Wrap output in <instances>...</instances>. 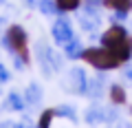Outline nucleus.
<instances>
[{
	"mask_svg": "<svg viewBox=\"0 0 132 128\" xmlns=\"http://www.w3.org/2000/svg\"><path fill=\"white\" fill-rule=\"evenodd\" d=\"M24 5H27V7H38L40 0H24Z\"/></svg>",
	"mask_w": 132,
	"mask_h": 128,
	"instance_id": "17",
	"label": "nucleus"
},
{
	"mask_svg": "<svg viewBox=\"0 0 132 128\" xmlns=\"http://www.w3.org/2000/svg\"><path fill=\"white\" fill-rule=\"evenodd\" d=\"M24 97H20L18 93H9L7 95V100H5V108H11V110H22L24 108Z\"/></svg>",
	"mask_w": 132,
	"mask_h": 128,
	"instance_id": "10",
	"label": "nucleus"
},
{
	"mask_svg": "<svg viewBox=\"0 0 132 128\" xmlns=\"http://www.w3.org/2000/svg\"><path fill=\"white\" fill-rule=\"evenodd\" d=\"M51 33H53V40H55L57 44L66 47V44L73 40V27H71V22H68L66 18H60V20H55Z\"/></svg>",
	"mask_w": 132,
	"mask_h": 128,
	"instance_id": "4",
	"label": "nucleus"
},
{
	"mask_svg": "<svg viewBox=\"0 0 132 128\" xmlns=\"http://www.w3.org/2000/svg\"><path fill=\"white\" fill-rule=\"evenodd\" d=\"M106 119V113H104V108L101 106H90L88 110H86V122L90 124V126H97V124H101Z\"/></svg>",
	"mask_w": 132,
	"mask_h": 128,
	"instance_id": "8",
	"label": "nucleus"
},
{
	"mask_svg": "<svg viewBox=\"0 0 132 128\" xmlns=\"http://www.w3.org/2000/svg\"><path fill=\"white\" fill-rule=\"evenodd\" d=\"M55 2H57V7H60L62 11H73V9L79 7L81 0H55Z\"/></svg>",
	"mask_w": 132,
	"mask_h": 128,
	"instance_id": "14",
	"label": "nucleus"
},
{
	"mask_svg": "<svg viewBox=\"0 0 132 128\" xmlns=\"http://www.w3.org/2000/svg\"><path fill=\"white\" fill-rule=\"evenodd\" d=\"M84 51H86V49L81 47V42H79V40H75V38H73L71 42L64 47V53H66V57H68V60H77V57H84Z\"/></svg>",
	"mask_w": 132,
	"mask_h": 128,
	"instance_id": "7",
	"label": "nucleus"
},
{
	"mask_svg": "<svg viewBox=\"0 0 132 128\" xmlns=\"http://www.w3.org/2000/svg\"><path fill=\"white\" fill-rule=\"evenodd\" d=\"M114 128H130V126H128L126 122H117V124H114Z\"/></svg>",
	"mask_w": 132,
	"mask_h": 128,
	"instance_id": "18",
	"label": "nucleus"
},
{
	"mask_svg": "<svg viewBox=\"0 0 132 128\" xmlns=\"http://www.w3.org/2000/svg\"><path fill=\"white\" fill-rule=\"evenodd\" d=\"M24 102H27L29 106H38L40 102H42V88H40L35 82H31V84L24 88Z\"/></svg>",
	"mask_w": 132,
	"mask_h": 128,
	"instance_id": "6",
	"label": "nucleus"
},
{
	"mask_svg": "<svg viewBox=\"0 0 132 128\" xmlns=\"http://www.w3.org/2000/svg\"><path fill=\"white\" fill-rule=\"evenodd\" d=\"M0 128H18V124L11 122V119H7V122H0Z\"/></svg>",
	"mask_w": 132,
	"mask_h": 128,
	"instance_id": "16",
	"label": "nucleus"
},
{
	"mask_svg": "<svg viewBox=\"0 0 132 128\" xmlns=\"http://www.w3.org/2000/svg\"><path fill=\"white\" fill-rule=\"evenodd\" d=\"M84 60L88 62L93 69L97 71H112V69H119L121 62L117 60L112 51H108L106 47H93V49H86L84 51Z\"/></svg>",
	"mask_w": 132,
	"mask_h": 128,
	"instance_id": "2",
	"label": "nucleus"
},
{
	"mask_svg": "<svg viewBox=\"0 0 132 128\" xmlns=\"http://www.w3.org/2000/svg\"><path fill=\"white\" fill-rule=\"evenodd\" d=\"M101 47L112 51L121 64L132 57V38L126 31V27H121V24H112L108 31H104V35H101Z\"/></svg>",
	"mask_w": 132,
	"mask_h": 128,
	"instance_id": "1",
	"label": "nucleus"
},
{
	"mask_svg": "<svg viewBox=\"0 0 132 128\" xmlns=\"http://www.w3.org/2000/svg\"><path fill=\"white\" fill-rule=\"evenodd\" d=\"M53 117H55V110H42V115H40V122H38V128H51Z\"/></svg>",
	"mask_w": 132,
	"mask_h": 128,
	"instance_id": "13",
	"label": "nucleus"
},
{
	"mask_svg": "<svg viewBox=\"0 0 132 128\" xmlns=\"http://www.w3.org/2000/svg\"><path fill=\"white\" fill-rule=\"evenodd\" d=\"M68 80H71V91H75V93L79 95H86V91H88V80H86V73L84 69H71L68 71Z\"/></svg>",
	"mask_w": 132,
	"mask_h": 128,
	"instance_id": "5",
	"label": "nucleus"
},
{
	"mask_svg": "<svg viewBox=\"0 0 132 128\" xmlns=\"http://www.w3.org/2000/svg\"><path fill=\"white\" fill-rule=\"evenodd\" d=\"M0 5H2V0H0Z\"/></svg>",
	"mask_w": 132,
	"mask_h": 128,
	"instance_id": "19",
	"label": "nucleus"
},
{
	"mask_svg": "<svg viewBox=\"0 0 132 128\" xmlns=\"http://www.w3.org/2000/svg\"><path fill=\"white\" fill-rule=\"evenodd\" d=\"M9 77H11L9 69H7L5 64H0V84H7V82H9Z\"/></svg>",
	"mask_w": 132,
	"mask_h": 128,
	"instance_id": "15",
	"label": "nucleus"
},
{
	"mask_svg": "<svg viewBox=\"0 0 132 128\" xmlns=\"http://www.w3.org/2000/svg\"><path fill=\"white\" fill-rule=\"evenodd\" d=\"M40 11H42L44 16H55L57 11H60V7H57L55 0H40Z\"/></svg>",
	"mask_w": 132,
	"mask_h": 128,
	"instance_id": "11",
	"label": "nucleus"
},
{
	"mask_svg": "<svg viewBox=\"0 0 132 128\" xmlns=\"http://www.w3.org/2000/svg\"><path fill=\"white\" fill-rule=\"evenodd\" d=\"M2 44L9 49L13 55H22L27 60V31L18 24L7 29V33L2 35Z\"/></svg>",
	"mask_w": 132,
	"mask_h": 128,
	"instance_id": "3",
	"label": "nucleus"
},
{
	"mask_svg": "<svg viewBox=\"0 0 132 128\" xmlns=\"http://www.w3.org/2000/svg\"><path fill=\"white\" fill-rule=\"evenodd\" d=\"M55 115H57V117L77 119V115H75V108H73V106H68V104H62V106H57V108H55Z\"/></svg>",
	"mask_w": 132,
	"mask_h": 128,
	"instance_id": "12",
	"label": "nucleus"
},
{
	"mask_svg": "<svg viewBox=\"0 0 132 128\" xmlns=\"http://www.w3.org/2000/svg\"><path fill=\"white\" fill-rule=\"evenodd\" d=\"M110 102L114 106H123L126 104V88L121 84H112L110 86Z\"/></svg>",
	"mask_w": 132,
	"mask_h": 128,
	"instance_id": "9",
	"label": "nucleus"
}]
</instances>
